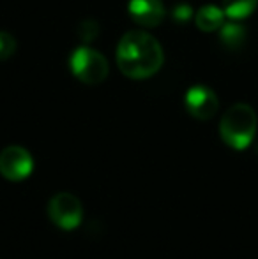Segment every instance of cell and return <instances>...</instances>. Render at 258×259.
<instances>
[{"instance_id":"cell-1","label":"cell","mask_w":258,"mask_h":259,"mask_svg":"<svg viewBox=\"0 0 258 259\" xmlns=\"http://www.w3.org/2000/svg\"><path fill=\"white\" fill-rule=\"evenodd\" d=\"M165 53L154 35L131 30L122 35L117 46V65L131 79H147L161 69Z\"/></svg>"},{"instance_id":"cell-2","label":"cell","mask_w":258,"mask_h":259,"mask_svg":"<svg viewBox=\"0 0 258 259\" xmlns=\"http://www.w3.org/2000/svg\"><path fill=\"white\" fill-rule=\"evenodd\" d=\"M258 118L249 104L239 103L227 109L219 122L221 140L235 150H244L253 143L256 134Z\"/></svg>"},{"instance_id":"cell-3","label":"cell","mask_w":258,"mask_h":259,"mask_svg":"<svg viewBox=\"0 0 258 259\" xmlns=\"http://www.w3.org/2000/svg\"><path fill=\"white\" fill-rule=\"evenodd\" d=\"M69 67L72 74L85 85H99L106 79L108 76V60L103 53L96 52L92 48H82L75 50L69 58Z\"/></svg>"},{"instance_id":"cell-4","label":"cell","mask_w":258,"mask_h":259,"mask_svg":"<svg viewBox=\"0 0 258 259\" xmlns=\"http://www.w3.org/2000/svg\"><path fill=\"white\" fill-rule=\"evenodd\" d=\"M48 217L53 224L62 229H75L82 224L83 206L82 201L71 192H59L48 203Z\"/></svg>"},{"instance_id":"cell-5","label":"cell","mask_w":258,"mask_h":259,"mask_svg":"<svg viewBox=\"0 0 258 259\" xmlns=\"http://www.w3.org/2000/svg\"><path fill=\"white\" fill-rule=\"evenodd\" d=\"M34 171L30 152L18 145L6 147L0 152V175L9 182H23Z\"/></svg>"},{"instance_id":"cell-6","label":"cell","mask_w":258,"mask_h":259,"mask_svg":"<svg viewBox=\"0 0 258 259\" xmlns=\"http://www.w3.org/2000/svg\"><path fill=\"white\" fill-rule=\"evenodd\" d=\"M186 109L196 120H210L219 109V101L212 89L205 85H195L188 90L184 99Z\"/></svg>"},{"instance_id":"cell-7","label":"cell","mask_w":258,"mask_h":259,"mask_svg":"<svg viewBox=\"0 0 258 259\" xmlns=\"http://www.w3.org/2000/svg\"><path fill=\"white\" fill-rule=\"evenodd\" d=\"M129 16L140 27H158L166 16L165 4L161 0H129Z\"/></svg>"},{"instance_id":"cell-8","label":"cell","mask_w":258,"mask_h":259,"mask_svg":"<svg viewBox=\"0 0 258 259\" xmlns=\"http://www.w3.org/2000/svg\"><path fill=\"white\" fill-rule=\"evenodd\" d=\"M225 16H227L225 11L219 9L217 6H203L196 13L195 21H196V27L202 32H214V30H219L225 25L223 23Z\"/></svg>"},{"instance_id":"cell-9","label":"cell","mask_w":258,"mask_h":259,"mask_svg":"<svg viewBox=\"0 0 258 259\" xmlns=\"http://www.w3.org/2000/svg\"><path fill=\"white\" fill-rule=\"evenodd\" d=\"M219 39L221 45L227 50H239L248 39L246 28L239 23H227L219 28Z\"/></svg>"},{"instance_id":"cell-10","label":"cell","mask_w":258,"mask_h":259,"mask_svg":"<svg viewBox=\"0 0 258 259\" xmlns=\"http://www.w3.org/2000/svg\"><path fill=\"white\" fill-rule=\"evenodd\" d=\"M258 6V0H223V11L230 20L239 21L251 16Z\"/></svg>"},{"instance_id":"cell-11","label":"cell","mask_w":258,"mask_h":259,"mask_svg":"<svg viewBox=\"0 0 258 259\" xmlns=\"http://www.w3.org/2000/svg\"><path fill=\"white\" fill-rule=\"evenodd\" d=\"M16 52V39L9 32L0 30V62L11 58Z\"/></svg>"},{"instance_id":"cell-12","label":"cell","mask_w":258,"mask_h":259,"mask_svg":"<svg viewBox=\"0 0 258 259\" xmlns=\"http://www.w3.org/2000/svg\"><path fill=\"white\" fill-rule=\"evenodd\" d=\"M173 20L179 21V23H184V21H188L191 16H193V9H191L188 4H179V6L173 7Z\"/></svg>"}]
</instances>
